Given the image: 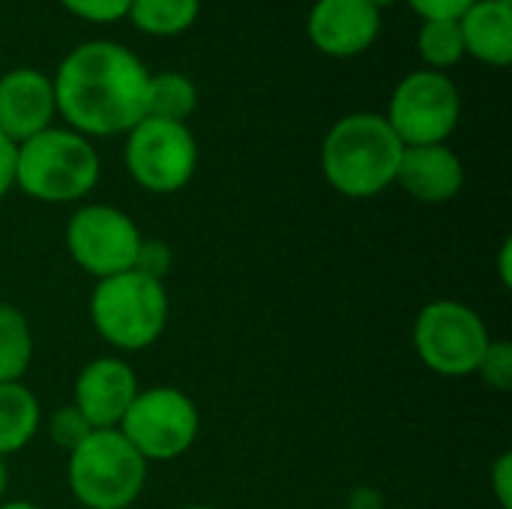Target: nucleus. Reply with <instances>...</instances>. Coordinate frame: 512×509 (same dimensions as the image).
<instances>
[{"instance_id": "nucleus-1", "label": "nucleus", "mask_w": 512, "mask_h": 509, "mask_svg": "<svg viewBox=\"0 0 512 509\" xmlns=\"http://www.w3.org/2000/svg\"><path fill=\"white\" fill-rule=\"evenodd\" d=\"M57 117L84 138L126 135L147 117L150 69L144 60L111 39L75 45L51 75Z\"/></svg>"}, {"instance_id": "nucleus-2", "label": "nucleus", "mask_w": 512, "mask_h": 509, "mask_svg": "<svg viewBox=\"0 0 512 509\" xmlns=\"http://www.w3.org/2000/svg\"><path fill=\"white\" fill-rule=\"evenodd\" d=\"M405 144L384 114L354 111L339 117L321 141L324 180L345 198L363 201L396 186Z\"/></svg>"}, {"instance_id": "nucleus-3", "label": "nucleus", "mask_w": 512, "mask_h": 509, "mask_svg": "<svg viewBox=\"0 0 512 509\" xmlns=\"http://www.w3.org/2000/svg\"><path fill=\"white\" fill-rule=\"evenodd\" d=\"M102 174L99 153L90 138L51 126L18 144L15 189L42 204H75L87 198Z\"/></svg>"}, {"instance_id": "nucleus-4", "label": "nucleus", "mask_w": 512, "mask_h": 509, "mask_svg": "<svg viewBox=\"0 0 512 509\" xmlns=\"http://www.w3.org/2000/svg\"><path fill=\"white\" fill-rule=\"evenodd\" d=\"M168 291L165 282L138 270H126L99 279L90 294L93 330L117 351H147L168 327Z\"/></svg>"}, {"instance_id": "nucleus-5", "label": "nucleus", "mask_w": 512, "mask_h": 509, "mask_svg": "<svg viewBox=\"0 0 512 509\" xmlns=\"http://www.w3.org/2000/svg\"><path fill=\"white\" fill-rule=\"evenodd\" d=\"M147 468L117 429H96L69 453L66 483L84 509H129L144 492Z\"/></svg>"}, {"instance_id": "nucleus-6", "label": "nucleus", "mask_w": 512, "mask_h": 509, "mask_svg": "<svg viewBox=\"0 0 512 509\" xmlns=\"http://www.w3.org/2000/svg\"><path fill=\"white\" fill-rule=\"evenodd\" d=\"M492 336L477 309L459 300H432L414 321V351L441 378L474 375Z\"/></svg>"}, {"instance_id": "nucleus-7", "label": "nucleus", "mask_w": 512, "mask_h": 509, "mask_svg": "<svg viewBox=\"0 0 512 509\" xmlns=\"http://www.w3.org/2000/svg\"><path fill=\"white\" fill-rule=\"evenodd\" d=\"M117 432L150 462H171L192 450L201 435V411L177 387L138 390Z\"/></svg>"}, {"instance_id": "nucleus-8", "label": "nucleus", "mask_w": 512, "mask_h": 509, "mask_svg": "<svg viewBox=\"0 0 512 509\" xmlns=\"http://www.w3.org/2000/svg\"><path fill=\"white\" fill-rule=\"evenodd\" d=\"M198 141L186 123L141 117L126 132L123 162L129 177L153 195H174L198 171Z\"/></svg>"}, {"instance_id": "nucleus-9", "label": "nucleus", "mask_w": 512, "mask_h": 509, "mask_svg": "<svg viewBox=\"0 0 512 509\" xmlns=\"http://www.w3.org/2000/svg\"><path fill=\"white\" fill-rule=\"evenodd\" d=\"M384 117L405 147L447 144L462 120V93L447 72L414 69L393 87Z\"/></svg>"}, {"instance_id": "nucleus-10", "label": "nucleus", "mask_w": 512, "mask_h": 509, "mask_svg": "<svg viewBox=\"0 0 512 509\" xmlns=\"http://www.w3.org/2000/svg\"><path fill=\"white\" fill-rule=\"evenodd\" d=\"M141 240L135 219L111 204H81L66 222L69 258L96 282L132 270Z\"/></svg>"}, {"instance_id": "nucleus-11", "label": "nucleus", "mask_w": 512, "mask_h": 509, "mask_svg": "<svg viewBox=\"0 0 512 509\" xmlns=\"http://www.w3.org/2000/svg\"><path fill=\"white\" fill-rule=\"evenodd\" d=\"M381 12L369 0H315L306 15L309 42L327 57H357L381 36Z\"/></svg>"}, {"instance_id": "nucleus-12", "label": "nucleus", "mask_w": 512, "mask_h": 509, "mask_svg": "<svg viewBox=\"0 0 512 509\" xmlns=\"http://www.w3.org/2000/svg\"><path fill=\"white\" fill-rule=\"evenodd\" d=\"M138 390V375L126 360L96 357L78 372L72 405L87 417L93 429H117Z\"/></svg>"}, {"instance_id": "nucleus-13", "label": "nucleus", "mask_w": 512, "mask_h": 509, "mask_svg": "<svg viewBox=\"0 0 512 509\" xmlns=\"http://www.w3.org/2000/svg\"><path fill=\"white\" fill-rule=\"evenodd\" d=\"M57 102L51 75L33 66H15L0 75V135L21 144L54 126Z\"/></svg>"}, {"instance_id": "nucleus-14", "label": "nucleus", "mask_w": 512, "mask_h": 509, "mask_svg": "<svg viewBox=\"0 0 512 509\" xmlns=\"http://www.w3.org/2000/svg\"><path fill=\"white\" fill-rule=\"evenodd\" d=\"M396 186H402L420 204H447L465 189V162L447 144L405 147Z\"/></svg>"}, {"instance_id": "nucleus-15", "label": "nucleus", "mask_w": 512, "mask_h": 509, "mask_svg": "<svg viewBox=\"0 0 512 509\" xmlns=\"http://www.w3.org/2000/svg\"><path fill=\"white\" fill-rule=\"evenodd\" d=\"M465 57H474L492 69L512 63V6L498 0H477L459 18Z\"/></svg>"}, {"instance_id": "nucleus-16", "label": "nucleus", "mask_w": 512, "mask_h": 509, "mask_svg": "<svg viewBox=\"0 0 512 509\" xmlns=\"http://www.w3.org/2000/svg\"><path fill=\"white\" fill-rule=\"evenodd\" d=\"M42 426V408L21 381L0 384V459L21 453Z\"/></svg>"}, {"instance_id": "nucleus-17", "label": "nucleus", "mask_w": 512, "mask_h": 509, "mask_svg": "<svg viewBox=\"0 0 512 509\" xmlns=\"http://www.w3.org/2000/svg\"><path fill=\"white\" fill-rule=\"evenodd\" d=\"M126 18L147 36L171 39L195 27L201 18V0H132Z\"/></svg>"}, {"instance_id": "nucleus-18", "label": "nucleus", "mask_w": 512, "mask_h": 509, "mask_svg": "<svg viewBox=\"0 0 512 509\" xmlns=\"http://www.w3.org/2000/svg\"><path fill=\"white\" fill-rule=\"evenodd\" d=\"M33 363V330L27 315L0 303V384H15L27 375Z\"/></svg>"}, {"instance_id": "nucleus-19", "label": "nucleus", "mask_w": 512, "mask_h": 509, "mask_svg": "<svg viewBox=\"0 0 512 509\" xmlns=\"http://www.w3.org/2000/svg\"><path fill=\"white\" fill-rule=\"evenodd\" d=\"M198 111V87L183 72H150L147 84V117L186 123Z\"/></svg>"}, {"instance_id": "nucleus-20", "label": "nucleus", "mask_w": 512, "mask_h": 509, "mask_svg": "<svg viewBox=\"0 0 512 509\" xmlns=\"http://www.w3.org/2000/svg\"><path fill=\"white\" fill-rule=\"evenodd\" d=\"M417 54L423 69L450 72L465 60V42L459 21H423L417 33Z\"/></svg>"}, {"instance_id": "nucleus-21", "label": "nucleus", "mask_w": 512, "mask_h": 509, "mask_svg": "<svg viewBox=\"0 0 512 509\" xmlns=\"http://www.w3.org/2000/svg\"><path fill=\"white\" fill-rule=\"evenodd\" d=\"M96 429L87 423V417L69 402V405H63V408H57L51 417H48V435H51V441L60 447V450H66V453H72L81 441H87L90 435H93Z\"/></svg>"}, {"instance_id": "nucleus-22", "label": "nucleus", "mask_w": 512, "mask_h": 509, "mask_svg": "<svg viewBox=\"0 0 512 509\" xmlns=\"http://www.w3.org/2000/svg\"><path fill=\"white\" fill-rule=\"evenodd\" d=\"M474 375H480V378H483V384H486L489 390H498V393H510V387H512V348H510V342H504V339H492Z\"/></svg>"}, {"instance_id": "nucleus-23", "label": "nucleus", "mask_w": 512, "mask_h": 509, "mask_svg": "<svg viewBox=\"0 0 512 509\" xmlns=\"http://www.w3.org/2000/svg\"><path fill=\"white\" fill-rule=\"evenodd\" d=\"M69 15L87 24H117L126 18L132 0H57Z\"/></svg>"}, {"instance_id": "nucleus-24", "label": "nucleus", "mask_w": 512, "mask_h": 509, "mask_svg": "<svg viewBox=\"0 0 512 509\" xmlns=\"http://www.w3.org/2000/svg\"><path fill=\"white\" fill-rule=\"evenodd\" d=\"M171 261H174V252L165 240L159 237H144L141 246H138V255H135V267L138 273L150 276V279H159L165 282L168 270H171Z\"/></svg>"}, {"instance_id": "nucleus-25", "label": "nucleus", "mask_w": 512, "mask_h": 509, "mask_svg": "<svg viewBox=\"0 0 512 509\" xmlns=\"http://www.w3.org/2000/svg\"><path fill=\"white\" fill-rule=\"evenodd\" d=\"M423 21H459L477 0H405Z\"/></svg>"}, {"instance_id": "nucleus-26", "label": "nucleus", "mask_w": 512, "mask_h": 509, "mask_svg": "<svg viewBox=\"0 0 512 509\" xmlns=\"http://www.w3.org/2000/svg\"><path fill=\"white\" fill-rule=\"evenodd\" d=\"M489 480H492V495H495L498 507L512 509V453L510 450H507V453H501V456L495 459Z\"/></svg>"}, {"instance_id": "nucleus-27", "label": "nucleus", "mask_w": 512, "mask_h": 509, "mask_svg": "<svg viewBox=\"0 0 512 509\" xmlns=\"http://www.w3.org/2000/svg\"><path fill=\"white\" fill-rule=\"evenodd\" d=\"M15 153H18V144L0 135V201L15 189Z\"/></svg>"}, {"instance_id": "nucleus-28", "label": "nucleus", "mask_w": 512, "mask_h": 509, "mask_svg": "<svg viewBox=\"0 0 512 509\" xmlns=\"http://www.w3.org/2000/svg\"><path fill=\"white\" fill-rule=\"evenodd\" d=\"M501 282L510 285V240H504V249H501Z\"/></svg>"}, {"instance_id": "nucleus-29", "label": "nucleus", "mask_w": 512, "mask_h": 509, "mask_svg": "<svg viewBox=\"0 0 512 509\" xmlns=\"http://www.w3.org/2000/svg\"><path fill=\"white\" fill-rule=\"evenodd\" d=\"M6 489H9V465L6 459H0V504L6 501Z\"/></svg>"}, {"instance_id": "nucleus-30", "label": "nucleus", "mask_w": 512, "mask_h": 509, "mask_svg": "<svg viewBox=\"0 0 512 509\" xmlns=\"http://www.w3.org/2000/svg\"><path fill=\"white\" fill-rule=\"evenodd\" d=\"M0 509H42L39 504H33V501H3Z\"/></svg>"}, {"instance_id": "nucleus-31", "label": "nucleus", "mask_w": 512, "mask_h": 509, "mask_svg": "<svg viewBox=\"0 0 512 509\" xmlns=\"http://www.w3.org/2000/svg\"><path fill=\"white\" fill-rule=\"evenodd\" d=\"M369 3H372V6H375L378 12H384L387 6H393V3H399V0H369Z\"/></svg>"}, {"instance_id": "nucleus-32", "label": "nucleus", "mask_w": 512, "mask_h": 509, "mask_svg": "<svg viewBox=\"0 0 512 509\" xmlns=\"http://www.w3.org/2000/svg\"><path fill=\"white\" fill-rule=\"evenodd\" d=\"M180 509H216V507H207V504H189V507H180Z\"/></svg>"}, {"instance_id": "nucleus-33", "label": "nucleus", "mask_w": 512, "mask_h": 509, "mask_svg": "<svg viewBox=\"0 0 512 509\" xmlns=\"http://www.w3.org/2000/svg\"><path fill=\"white\" fill-rule=\"evenodd\" d=\"M498 3H507V6H512V0H498Z\"/></svg>"}]
</instances>
